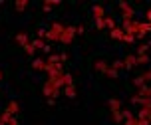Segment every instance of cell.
Instances as JSON below:
<instances>
[{"instance_id":"d6a6232c","label":"cell","mask_w":151,"mask_h":125,"mask_svg":"<svg viewBox=\"0 0 151 125\" xmlns=\"http://www.w3.org/2000/svg\"><path fill=\"white\" fill-rule=\"evenodd\" d=\"M8 125H18V121H16L14 117H10V121H8Z\"/></svg>"},{"instance_id":"7a4b0ae2","label":"cell","mask_w":151,"mask_h":125,"mask_svg":"<svg viewBox=\"0 0 151 125\" xmlns=\"http://www.w3.org/2000/svg\"><path fill=\"white\" fill-rule=\"evenodd\" d=\"M60 91H62V89L56 88L52 81H46V83H44V96L48 97V99H56V97L60 96Z\"/></svg>"},{"instance_id":"44dd1931","label":"cell","mask_w":151,"mask_h":125,"mask_svg":"<svg viewBox=\"0 0 151 125\" xmlns=\"http://www.w3.org/2000/svg\"><path fill=\"white\" fill-rule=\"evenodd\" d=\"M104 22H106V28H109V30L115 28V22H113V18H109V16H106V18H104Z\"/></svg>"},{"instance_id":"484cf974","label":"cell","mask_w":151,"mask_h":125,"mask_svg":"<svg viewBox=\"0 0 151 125\" xmlns=\"http://www.w3.org/2000/svg\"><path fill=\"white\" fill-rule=\"evenodd\" d=\"M121 117H123V121H125V119H131V117H133V113H131V111H127V109H123V111H121Z\"/></svg>"},{"instance_id":"e0dca14e","label":"cell","mask_w":151,"mask_h":125,"mask_svg":"<svg viewBox=\"0 0 151 125\" xmlns=\"http://www.w3.org/2000/svg\"><path fill=\"white\" fill-rule=\"evenodd\" d=\"M16 42H18V44H22V46H26L30 40H28V36L22 32V34H16Z\"/></svg>"},{"instance_id":"1f68e13d","label":"cell","mask_w":151,"mask_h":125,"mask_svg":"<svg viewBox=\"0 0 151 125\" xmlns=\"http://www.w3.org/2000/svg\"><path fill=\"white\" fill-rule=\"evenodd\" d=\"M76 34H83V26H76Z\"/></svg>"},{"instance_id":"4fadbf2b","label":"cell","mask_w":151,"mask_h":125,"mask_svg":"<svg viewBox=\"0 0 151 125\" xmlns=\"http://www.w3.org/2000/svg\"><path fill=\"white\" fill-rule=\"evenodd\" d=\"M4 111H8L10 115H14V113H18L20 109H18V103H16V101H10V103H8V107Z\"/></svg>"},{"instance_id":"d590c367","label":"cell","mask_w":151,"mask_h":125,"mask_svg":"<svg viewBox=\"0 0 151 125\" xmlns=\"http://www.w3.org/2000/svg\"><path fill=\"white\" fill-rule=\"evenodd\" d=\"M147 24H149V28H151V22H147Z\"/></svg>"},{"instance_id":"d4e9b609","label":"cell","mask_w":151,"mask_h":125,"mask_svg":"<svg viewBox=\"0 0 151 125\" xmlns=\"http://www.w3.org/2000/svg\"><path fill=\"white\" fill-rule=\"evenodd\" d=\"M26 6H28V2H26V0H22V2H16V10H26Z\"/></svg>"},{"instance_id":"f1b7e54d","label":"cell","mask_w":151,"mask_h":125,"mask_svg":"<svg viewBox=\"0 0 151 125\" xmlns=\"http://www.w3.org/2000/svg\"><path fill=\"white\" fill-rule=\"evenodd\" d=\"M106 75H107V78H117V72H115V70H113V68H107Z\"/></svg>"},{"instance_id":"ffe728a7","label":"cell","mask_w":151,"mask_h":125,"mask_svg":"<svg viewBox=\"0 0 151 125\" xmlns=\"http://www.w3.org/2000/svg\"><path fill=\"white\" fill-rule=\"evenodd\" d=\"M58 4H60L58 0H48V2H44V4H42V6H44V10H50L52 6H58Z\"/></svg>"},{"instance_id":"9c48e42d","label":"cell","mask_w":151,"mask_h":125,"mask_svg":"<svg viewBox=\"0 0 151 125\" xmlns=\"http://www.w3.org/2000/svg\"><path fill=\"white\" fill-rule=\"evenodd\" d=\"M123 66L127 68V70H131L133 66H137V60H135V56H131V54H129L127 58L123 60Z\"/></svg>"},{"instance_id":"83f0119b","label":"cell","mask_w":151,"mask_h":125,"mask_svg":"<svg viewBox=\"0 0 151 125\" xmlns=\"http://www.w3.org/2000/svg\"><path fill=\"white\" fill-rule=\"evenodd\" d=\"M141 80H143L145 83H147V81H151V70H147L145 74H141Z\"/></svg>"},{"instance_id":"5b68a950","label":"cell","mask_w":151,"mask_h":125,"mask_svg":"<svg viewBox=\"0 0 151 125\" xmlns=\"http://www.w3.org/2000/svg\"><path fill=\"white\" fill-rule=\"evenodd\" d=\"M74 36H76V26H66V28H64V32H62L60 42H62V44H72Z\"/></svg>"},{"instance_id":"ba28073f","label":"cell","mask_w":151,"mask_h":125,"mask_svg":"<svg viewBox=\"0 0 151 125\" xmlns=\"http://www.w3.org/2000/svg\"><path fill=\"white\" fill-rule=\"evenodd\" d=\"M91 12H93V16H96V20H104V18H106V10H104L101 4H96Z\"/></svg>"},{"instance_id":"5bb4252c","label":"cell","mask_w":151,"mask_h":125,"mask_svg":"<svg viewBox=\"0 0 151 125\" xmlns=\"http://www.w3.org/2000/svg\"><path fill=\"white\" fill-rule=\"evenodd\" d=\"M93 68H96V72H101V74H106L109 66H107L106 62H96V66H93Z\"/></svg>"},{"instance_id":"d6986e66","label":"cell","mask_w":151,"mask_h":125,"mask_svg":"<svg viewBox=\"0 0 151 125\" xmlns=\"http://www.w3.org/2000/svg\"><path fill=\"white\" fill-rule=\"evenodd\" d=\"M111 119L115 121V123H121V121H123V117H121V111H111Z\"/></svg>"},{"instance_id":"8fae6325","label":"cell","mask_w":151,"mask_h":125,"mask_svg":"<svg viewBox=\"0 0 151 125\" xmlns=\"http://www.w3.org/2000/svg\"><path fill=\"white\" fill-rule=\"evenodd\" d=\"M135 60H137V66H145V64L149 62V56H147V54H137Z\"/></svg>"},{"instance_id":"4dcf8cb0","label":"cell","mask_w":151,"mask_h":125,"mask_svg":"<svg viewBox=\"0 0 151 125\" xmlns=\"http://www.w3.org/2000/svg\"><path fill=\"white\" fill-rule=\"evenodd\" d=\"M137 121H139V125H151L149 119H137Z\"/></svg>"},{"instance_id":"30bf717a","label":"cell","mask_w":151,"mask_h":125,"mask_svg":"<svg viewBox=\"0 0 151 125\" xmlns=\"http://www.w3.org/2000/svg\"><path fill=\"white\" fill-rule=\"evenodd\" d=\"M109 36H111L113 40H121V38H123V30H121V28H117V26H115V28H113L111 32H109Z\"/></svg>"},{"instance_id":"7402d4cb","label":"cell","mask_w":151,"mask_h":125,"mask_svg":"<svg viewBox=\"0 0 151 125\" xmlns=\"http://www.w3.org/2000/svg\"><path fill=\"white\" fill-rule=\"evenodd\" d=\"M111 68L115 70V72H117V70H121V68H125V66H123V60H115V62L111 64Z\"/></svg>"},{"instance_id":"4316f807","label":"cell","mask_w":151,"mask_h":125,"mask_svg":"<svg viewBox=\"0 0 151 125\" xmlns=\"http://www.w3.org/2000/svg\"><path fill=\"white\" fill-rule=\"evenodd\" d=\"M123 125H139V121H137V117H131V119H125Z\"/></svg>"},{"instance_id":"e575fe53","label":"cell","mask_w":151,"mask_h":125,"mask_svg":"<svg viewBox=\"0 0 151 125\" xmlns=\"http://www.w3.org/2000/svg\"><path fill=\"white\" fill-rule=\"evenodd\" d=\"M0 80H2V72H0Z\"/></svg>"},{"instance_id":"277c9868","label":"cell","mask_w":151,"mask_h":125,"mask_svg":"<svg viewBox=\"0 0 151 125\" xmlns=\"http://www.w3.org/2000/svg\"><path fill=\"white\" fill-rule=\"evenodd\" d=\"M119 10L121 14H123V20H133V16H135V8L127 4V2H119Z\"/></svg>"},{"instance_id":"8992f818","label":"cell","mask_w":151,"mask_h":125,"mask_svg":"<svg viewBox=\"0 0 151 125\" xmlns=\"http://www.w3.org/2000/svg\"><path fill=\"white\" fill-rule=\"evenodd\" d=\"M137 96L141 97V99H151V88L147 83H143L141 88H137Z\"/></svg>"},{"instance_id":"3957f363","label":"cell","mask_w":151,"mask_h":125,"mask_svg":"<svg viewBox=\"0 0 151 125\" xmlns=\"http://www.w3.org/2000/svg\"><path fill=\"white\" fill-rule=\"evenodd\" d=\"M123 34H129V36H135L137 30H139V22L135 20H123Z\"/></svg>"},{"instance_id":"836d02e7","label":"cell","mask_w":151,"mask_h":125,"mask_svg":"<svg viewBox=\"0 0 151 125\" xmlns=\"http://www.w3.org/2000/svg\"><path fill=\"white\" fill-rule=\"evenodd\" d=\"M147 22H151V10L147 12Z\"/></svg>"},{"instance_id":"7c38bea8","label":"cell","mask_w":151,"mask_h":125,"mask_svg":"<svg viewBox=\"0 0 151 125\" xmlns=\"http://www.w3.org/2000/svg\"><path fill=\"white\" fill-rule=\"evenodd\" d=\"M109 107H111V111H121V101L115 99V97H111L109 99Z\"/></svg>"},{"instance_id":"cb8c5ba5","label":"cell","mask_w":151,"mask_h":125,"mask_svg":"<svg viewBox=\"0 0 151 125\" xmlns=\"http://www.w3.org/2000/svg\"><path fill=\"white\" fill-rule=\"evenodd\" d=\"M123 42H127V44H133L135 42V36H129V34H123V38H121Z\"/></svg>"},{"instance_id":"6da1fadb","label":"cell","mask_w":151,"mask_h":125,"mask_svg":"<svg viewBox=\"0 0 151 125\" xmlns=\"http://www.w3.org/2000/svg\"><path fill=\"white\" fill-rule=\"evenodd\" d=\"M64 24L60 22H54L52 26H50V30H46V38L50 40V42H60V38H62V32H64Z\"/></svg>"},{"instance_id":"ac0fdd59","label":"cell","mask_w":151,"mask_h":125,"mask_svg":"<svg viewBox=\"0 0 151 125\" xmlns=\"http://www.w3.org/2000/svg\"><path fill=\"white\" fill-rule=\"evenodd\" d=\"M10 117H12V115H10L8 111H2V113H0V125H8Z\"/></svg>"},{"instance_id":"603a6c76","label":"cell","mask_w":151,"mask_h":125,"mask_svg":"<svg viewBox=\"0 0 151 125\" xmlns=\"http://www.w3.org/2000/svg\"><path fill=\"white\" fill-rule=\"evenodd\" d=\"M24 52H26V54H28V56H32V54H34V52H36V50H34V46H32V42H28V44L24 46Z\"/></svg>"},{"instance_id":"52a82bcc","label":"cell","mask_w":151,"mask_h":125,"mask_svg":"<svg viewBox=\"0 0 151 125\" xmlns=\"http://www.w3.org/2000/svg\"><path fill=\"white\" fill-rule=\"evenodd\" d=\"M151 32V28H149V24L147 22H139V30H137V34H135V38H143L145 34H149Z\"/></svg>"},{"instance_id":"9a60e30c","label":"cell","mask_w":151,"mask_h":125,"mask_svg":"<svg viewBox=\"0 0 151 125\" xmlns=\"http://www.w3.org/2000/svg\"><path fill=\"white\" fill-rule=\"evenodd\" d=\"M32 68H34V70H44V68H46V60L36 58V60H34V64H32Z\"/></svg>"},{"instance_id":"2e32d148","label":"cell","mask_w":151,"mask_h":125,"mask_svg":"<svg viewBox=\"0 0 151 125\" xmlns=\"http://www.w3.org/2000/svg\"><path fill=\"white\" fill-rule=\"evenodd\" d=\"M64 93H66L70 99H74V97H76V88H74V85H66V88H64Z\"/></svg>"},{"instance_id":"f546056e","label":"cell","mask_w":151,"mask_h":125,"mask_svg":"<svg viewBox=\"0 0 151 125\" xmlns=\"http://www.w3.org/2000/svg\"><path fill=\"white\" fill-rule=\"evenodd\" d=\"M96 26H98V30H104L106 28V22L104 20H96Z\"/></svg>"}]
</instances>
